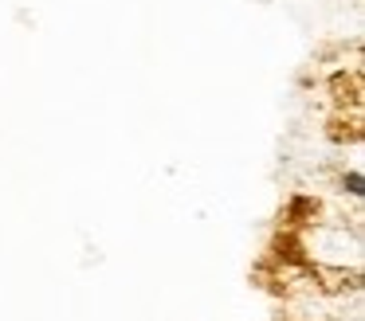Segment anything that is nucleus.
Wrapping results in <instances>:
<instances>
[{
	"instance_id": "obj_1",
	"label": "nucleus",
	"mask_w": 365,
	"mask_h": 321,
	"mask_svg": "<svg viewBox=\"0 0 365 321\" xmlns=\"http://www.w3.org/2000/svg\"><path fill=\"white\" fill-rule=\"evenodd\" d=\"M314 216H318L314 196H294V200L287 204V219H291V223H314Z\"/></svg>"
},
{
	"instance_id": "obj_2",
	"label": "nucleus",
	"mask_w": 365,
	"mask_h": 321,
	"mask_svg": "<svg viewBox=\"0 0 365 321\" xmlns=\"http://www.w3.org/2000/svg\"><path fill=\"white\" fill-rule=\"evenodd\" d=\"M338 184H341V192H346L349 200H361V196H365V177H361V169L341 172V177H338Z\"/></svg>"
},
{
	"instance_id": "obj_3",
	"label": "nucleus",
	"mask_w": 365,
	"mask_h": 321,
	"mask_svg": "<svg viewBox=\"0 0 365 321\" xmlns=\"http://www.w3.org/2000/svg\"><path fill=\"white\" fill-rule=\"evenodd\" d=\"M349 321H361V313H354V317H349Z\"/></svg>"
}]
</instances>
